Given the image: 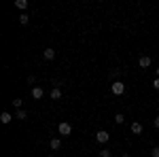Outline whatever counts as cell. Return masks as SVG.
I'll list each match as a JSON object with an SVG mask.
<instances>
[{
  "mask_svg": "<svg viewBox=\"0 0 159 157\" xmlns=\"http://www.w3.org/2000/svg\"><path fill=\"white\" fill-rule=\"evenodd\" d=\"M110 91L115 94V96H123V91H125V85L121 81H115V83L110 85Z\"/></svg>",
  "mask_w": 159,
  "mask_h": 157,
  "instance_id": "obj_1",
  "label": "cell"
},
{
  "mask_svg": "<svg viewBox=\"0 0 159 157\" xmlns=\"http://www.w3.org/2000/svg\"><path fill=\"white\" fill-rule=\"evenodd\" d=\"M57 130H60L61 136H70V134H72V125H70L68 121H61L60 125H57Z\"/></svg>",
  "mask_w": 159,
  "mask_h": 157,
  "instance_id": "obj_2",
  "label": "cell"
},
{
  "mask_svg": "<svg viewBox=\"0 0 159 157\" xmlns=\"http://www.w3.org/2000/svg\"><path fill=\"white\" fill-rule=\"evenodd\" d=\"M110 140V134L108 132H104V130H100L98 134H96V142H100V145H106Z\"/></svg>",
  "mask_w": 159,
  "mask_h": 157,
  "instance_id": "obj_3",
  "label": "cell"
},
{
  "mask_svg": "<svg viewBox=\"0 0 159 157\" xmlns=\"http://www.w3.org/2000/svg\"><path fill=\"white\" fill-rule=\"evenodd\" d=\"M43 58H45V60H47V62H51V60H53V58H55V49L47 47V49H45V51H43Z\"/></svg>",
  "mask_w": 159,
  "mask_h": 157,
  "instance_id": "obj_4",
  "label": "cell"
},
{
  "mask_svg": "<svg viewBox=\"0 0 159 157\" xmlns=\"http://www.w3.org/2000/svg\"><path fill=\"white\" fill-rule=\"evenodd\" d=\"M43 96H45V89H43V87H34V89H32V98H34V100H40Z\"/></svg>",
  "mask_w": 159,
  "mask_h": 157,
  "instance_id": "obj_5",
  "label": "cell"
},
{
  "mask_svg": "<svg viewBox=\"0 0 159 157\" xmlns=\"http://www.w3.org/2000/svg\"><path fill=\"white\" fill-rule=\"evenodd\" d=\"M138 64H140V68H151V58H148V55H142V58L138 60Z\"/></svg>",
  "mask_w": 159,
  "mask_h": 157,
  "instance_id": "obj_6",
  "label": "cell"
},
{
  "mask_svg": "<svg viewBox=\"0 0 159 157\" xmlns=\"http://www.w3.org/2000/svg\"><path fill=\"white\" fill-rule=\"evenodd\" d=\"M0 121H2V123L7 125V123H11V121H13V115H11V113H7V110H4V113L0 115Z\"/></svg>",
  "mask_w": 159,
  "mask_h": 157,
  "instance_id": "obj_7",
  "label": "cell"
},
{
  "mask_svg": "<svg viewBox=\"0 0 159 157\" xmlns=\"http://www.w3.org/2000/svg\"><path fill=\"white\" fill-rule=\"evenodd\" d=\"M61 98V89L60 87H53V89H51V100H60Z\"/></svg>",
  "mask_w": 159,
  "mask_h": 157,
  "instance_id": "obj_8",
  "label": "cell"
},
{
  "mask_svg": "<svg viewBox=\"0 0 159 157\" xmlns=\"http://www.w3.org/2000/svg\"><path fill=\"white\" fill-rule=\"evenodd\" d=\"M49 146H51V149H53V151H57V149H60V146H61V140H60V138H51Z\"/></svg>",
  "mask_w": 159,
  "mask_h": 157,
  "instance_id": "obj_9",
  "label": "cell"
},
{
  "mask_svg": "<svg viewBox=\"0 0 159 157\" xmlns=\"http://www.w3.org/2000/svg\"><path fill=\"white\" fill-rule=\"evenodd\" d=\"M132 134H142V123L134 121V123H132Z\"/></svg>",
  "mask_w": 159,
  "mask_h": 157,
  "instance_id": "obj_10",
  "label": "cell"
},
{
  "mask_svg": "<svg viewBox=\"0 0 159 157\" xmlns=\"http://www.w3.org/2000/svg\"><path fill=\"white\" fill-rule=\"evenodd\" d=\"M25 117H28V113H25L24 109H19L17 113H15V119H19V121H25Z\"/></svg>",
  "mask_w": 159,
  "mask_h": 157,
  "instance_id": "obj_11",
  "label": "cell"
},
{
  "mask_svg": "<svg viewBox=\"0 0 159 157\" xmlns=\"http://www.w3.org/2000/svg\"><path fill=\"white\" fill-rule=\"evenodd\" d=\"M15 7L21 9V11H25V9H28V0H15Z\"/></svg>",
  "mask_w": 159,
  "mask_h": 157,
  "instance_id": "obj_12",
  "label": "cell"
},
{
  "mask_svg": "<svg viewBox=\"0 0 159 157\" xmlns=\"http://www.w3.org/2000/svg\"><path fill=\"white\" fill-rule=\"evenodd\" d=\"M28 21H30V15H28V13H21V15H19V24H28Z\"/></svg>",
  "mask_w": 159,
  "mask_h": 157,
  "instance_id": "obj_13",
  "label": "cell"
},
{
  "mask_svg": "<svg viewBox=\"0 0 159 157\" xmlns=\"http://www.w3.org/2000/svg\"><path fill=\"white\" fill-rule=\"evenodd\" d=\"M98 155H100V157H112V151H108V149H102Z\"/></svg>",
  "mask_w": 159,
  "mask_h": 157,
  "instance_id": "obj_14",
  "label": "cell"
},
{
  "mask_svg": "<svg viewBox=\"0 0 159 157\" xmlns=\"http://www.w3.org/2000/svg\"><path fill=\"white\" fill-rule=\"evenodd\" d=\"M21 104H24V100H19V98H17V100H13V106H15L17 110L21 109Z\"/></svg>",
  "mask_w": 159,
  "mask_h": 157,
  "instance_id": "obj_15",
  "label": "cell"
},
{
  "mask_svg": "<svg viewBox=\"0 0 159 157\" xmlns=\"http://www.w3.org/2000/svg\"><path fill=\"white\" fill-rule=\"evenodd\" d=\"M123 121H125V117H123L121 113H117V115H115V123H123Z\"/></svg>",
  "mask_w": 159,
  "mask_h": 157,
  "instance_id": "obj_16",
  "label": "cell"
},
{
  "mask_svg": "<svg viewBox=\"0 0 159 157\" xmlns=\"http://www.w3.org/2000/svg\"><path fill=\"white\" fill-rule=\"evenodd\" d=\"M151 157H159V146H153L151 149Z\"/></svg>",
  "mask_w": 159,
  "mask_h": 157,
  "instance_id": "obj_17",
  "label": "cell"
},
{
  "mask_svg": "<svg viewBox=\"0 0 159 157\" xmlns=\"http://www.w3.org/2000/svg\"><path fill=\"white\" fill-rule=\"evenodd\" d=\"M110 76L117 79V76H119V68H112V70H110Z\"/></svg>",
  "mask_w": 159,
  "mask_h": 157,
  "instance_id": "obj_18",
  "label": "cell"
},
{
  "mask_svg": "<svg viewBox=\"0 0 159 157\" xmlns=\"http://www.w3.org/2000/svg\"><path fill=\"white\" fill-rule=\"evenodd\" d=\"M28 83H30V85L36 83V76H34V74H30V76H28Z\"/></svg>",
  "mask_w": 159,
  "mask_h": 157,
  "instance_id": "obj_19",
  "label": "cell"
},
{
  "mask_svg": "<svg viewBox=\"0 0 159 157\" xmlns=\"http://www.w3.org/2000/svg\"><path fill=\"white\" fill-rule=\"evenodd\" d=\"M153 87H155V89H159V79H157V76H155V81H153Z\"/></svg>",
  "mask_w": 159,
  "mask_h": 157,
  "instance_id": "obj_20",
  "label": "cell"
},
{
  "mask_svg": "<svg viewBox=\"0 0 159 157\" xmlns=\"http://www.w3.org/2000/svg\"><path fill=\"white\" fill-rule=\"evenodd\" d=\"M153 123H155V127H157V130H159V115H157V117H155V121H153Z\"/></svg>",
  "mask_w": 159,
  "mask_h": 157,
  "instance_id": "obj_21",
  "label": "cell"
},
{
  "mask_svg": "<svg viewBox=\"0 0 159 157\" xmlns=\"http://www.w3.org/2000/svg\"><path fill=\"white\" fill-rule=\"evenodd\" d=\"M157 79H159V68H157Z\"/></svg>",
  "mask_w": 159,
  "mask_h": 157,
  "instance_id": "obj_22",
  "label": "cell"
},
{
  "mask_svg": "<svg viewBox=\"0 0 159 157\" xmlns=\"http://www.w3.org/2000/svg\"><path fill=\"white\" fill-rule=\"evenodd\" d=\"M121 157H129V155H121Z\"/></svg>",
  "mask_w": 159,
  "mask_h": 157,
  "instance_id": "obj_23",
  "label": "cell"
},
{
  "mask_svg": "<svg viewBox=\"0 0 159 157\" xmlns=\"http://www.w3.org/2000/svg\"><path fill=\"white\" fill-rule=\"evenodd\" d=\"M47 157H53V155H47Z\"/></svg>",
  "mask_w": 159,
  "mask_h": 157,
  "instance_id": "obj_24",
  "label": "cell"
}]
</instances>
